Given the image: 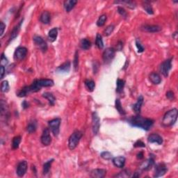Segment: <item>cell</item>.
Masks as SVG:
<instances>
[{"mask_svg":"<svg viewBox=\"0 0 178 178\" xmlns=\"http://www.w3.org/2000/svg\"><path fill=\"white\" fill-rule=\"evenodd\" d=\"M127 122L132 127H136L143 129V130L149 131L153 127L154 121L150 118H143L140 115H137L136 116H132L127 120Z\"/></svg>","mask_w":178,"mask_h":178,"instance_id":"1","label":"cell"},{"mask_svg":"<svg viewBox=\"0 0 178 178\" xmlns=\"http://www.w3.org/2000/svg\"><path fill=\"white\" fill-rule=\"evenodd\" d=\"M178 115L177 109H173L165 113L162 120V124L165 127H171L176 123Z\"/></svg>","mask_w":178,"mask_h":178,"instance_id":"2","label":"cell"},{"mask_svg":"<svg viewBox=\"0 0 178 178\" xmlns=\"http://www.w3.org/2000/svg\"><path fill=\"white\" fill-rule=\"evenodd\" d=\"M82 137V133L80 131L76 130L70 135V136L68 139V147L70 150H73L76 148L78 145L80 139Z\"/></svg>","mask_w":178,"mask_h":178,"instance_id":"3","label":"cell"},{"mask_svg":"<svg viewBox=\"0 0 178 178\" xmlns=\"http://www.w3.org/2000/svg\"><path fill=\"white\" fill-rule=\"evenodd\" d=\"M61 120L57 118L51 120L50 121L48 122L49 127L50 128V130L54 134V136H57L59 134L60 132V125H61Z\"/></svg>","mask_w":178,"mask_h":178,"instance_id":"4","label":"cell"},{"mask_svg":"<svg viewBox=\"0 0 178 178\" xmlns=\"http://www.w3.org/2000/svg\"><path fill=\"white\" fill-rule=\"evenodd\" d=\"M115 50L114 48H107L106 50L104 51L102 54V59L104 61V63H111V61L113 59V58L115 57Z\"/></svg>","mask_w":178,"mask_h":178,"instance_id":"5","label":"cell"},{"mask_svg":"<svg viewBox=\"0 0 178 178\" xmlns=\"http://www.w3.org/2000/svg\"><path fill=\"white\" fill-rule=\"evenodd\" d=\"M172 69V59H168L164 61L160 66V72L164 77H167L169 72Z\"/></svg>","mask_w":178,"mask_h":178,"instance_id":"6","label":"cell"},{"mask_svg":"<svg viewBox=\"0 0 178 178\" xmlns=\"http://www.w3.org/2000/svg\"><path fill=\"white\" fill-rule=\"evenodd\" d=\"M100 127V118L98 115V113L96 111L92 113V129H93V132L95 135H97L99 132Z\"/></svg>","mask_w":178,"mask_h":178,"instance_id":"7","label":"cell"},{"mask_svg":"<svg viewBox=\"0 0 178 178\" xmlns=\"http://www.w3.org/2000/svg\"><path fill=\"white\" fill-rule=\"evenodd\" d=\"M33 40L36 45L42 52H46V51L48 50V45H47V42L43 40V38L39 36H35L33 38Z\"/></svg>","mask_w":178,"mask_h":178,"instance_id":"8","label":"cell"},{"mask_svg":"<svg viewBox=\"0 0 178 178\" xmlns=\"http://www.w3.org/2000/svg\"><path fill=\"white\" fill-rule=\"evenodd\" d=\"M27 49L25 47H19L14 52V59L16 61H21L24 59L27 54Z\"/></svg>","mask_w":178,"mask_h":178,"instance_id":"9","label":"cell"},{"mask_svg":"<svg viewBox=\"0 0 178 178\" xmlns=\"http://www.w3.org/2000/svg\"><path fill=\"white\" fill-rule=\"evenodd\" d=\"M167 171H168V168H167L166 165L164 164H159L157 165H156L155 166L154 177H159L164 176V175L166 173Z\"/></svg>","mask_w":178,"mask_h":178,"instance_id":"10","label":"cell"},{"mask_svg":"<svg viewBox=\"0 0 178 178\" xmlns=\"http://www.w3.org/2000/svg\"><path fill=\"white\" fill-rule=\"evenodd\" d=\"M40 141H41L42 144L48 146L51 143V138L50 136V130L48 128H45L42 132V136L40 137Z\"/></svg>","mask_w":178,"mask_h":178,"instance_id":"11","label":"cell"},{"mask_svg":"<svg viewBox=\"0 0 178 178\" xmlns=\"http://www.w3.org/2000/svg\"><path fill=\"white\" fill-rule=\"evenodd\" d=\"M28 164L27 162L26 161H21L18 165L16 170V173L19 177H23L25 175V173H27V171Z\"/></svg>","mask_w":178,"mask_h":178,"instance_id":"12","label":"cell"},{"mask_svg":"<svg viewBox=\"0 0 178 178\" xmlns=\"http://www.w3.org/2000/svg\"><path fill=\"white\" fill-rule=\"evenodd\" d=\"M141 29L143 31L148 32V33H157L162 30V27L158 25H145L141 27Z\"/></svg>","mask_w":178,"mask_h":178,"instance_id":"13","label":"cell"},{"mask_svg":"<svg viewBox=\"0 0 178 178\" xmlns=\"http://www.w3.org/2000/svg\"><path fill=\"white\" fill-rule=\"evenodd\" d=\"M147 141L149 143H156L158 145H162L163 143L162 137L157 134H152L147 137Z\"/></svg>","mask_w":178,"mask_h":178,"instance_id":"14","label":"cell"},{"mask_svg":"<svg viewBox=\"0 0 178 178\" xmlns=\"http://www.w3.org/2000/svg\"><path fill=\"white\" fill-rule=\"evenodd\" d=\"M154 164V160L153 156H150L148 159L143 162L140 166V169L142 171H148L150 169Z\"/></svg>","mask_w":178,"mask_h":178,"instance_id":"15","label":"cell"},{"mask_svg":"<svg viewBox=\"0 0 178 178\" xmlns=\"http://www.w3.org/2000/svg\"><path fill=\"white\" fill-rule=\"evenodd\" d=\"M107 174V170L102 168L94 169L91 171V177L95 178H103Z\"/></svg>","mask_w":178,"mask_h":178,"instance_id":"16","label":"cell"},{"mask_svg":"<svg viewBox=\"0 0 178 178\" xmlns=\"http://www.w3.org/2000/svg\"><path fill=\"white\" fill-rule=\"evenodd\" d=\"M22 22H23V20H21L20 22H19V24L17 25L16 27H15L13 29L11 32H10V38H9V40H8V42L12 41L13 40H14L15 38H16L17 36H18V34L20 31L21 25H22Z\"/></svg>","mask_w":178,"mask_h":178,"instance_id":"17","label":"cell"},{"mask_svg":"<svg viewBox=\"0 0 178 178\" xmlns=\"http://www.w3.org/2000/svg\"><path fill=\"white\" fill-rule=\"evenodd\" d=\"M70 67H71V63L70 61H67L65 63L61 64L59 67L57 68V71L58 72H61V73H68L70 71Z\"/></svg>","mask_w":178,"mask_h":178,"instance_id":"18","label":"cell"},{"mask_svg":"<svg viewBox=\"0 0 178 178\" xmlns=\"http://www.w3.org/2000/svg\"><path fill=\"white\" fill-rule=\"evenodd\" d=\"M143 97L142 95H140L138 98V100H137V102L135 103L134 104L132 105V109L134 111V112L136 113L137 115H139L141 112V107H142V104L143 103Z\"/></svg>","mask_w":178,"mask_h":178,"instance_id":"19","label":"cell"},{"mask_svg":"<svg viewBox=\"0 0 178 178\" xmlns=\"http://www.w3.org/2000/svg\"><path fill=\"white\" fill-rule=\"evenodd\" d=\"M0 112H1V116L2 118H8V109L6 102L4 100H1L0 102Z\"/></svg>","mask_w":178,"mask_h":178,"instance_id":"20","label":"cell"},{"mask_svg":"<svg viewBox=\"0 0 178 178\" xmlns=\"http://www.w3.org/2000/svg\"><path fill=\"white\" fill-rule=\"evenodd\" d=\"M112 162L113 165H114L115 166L118 167V168H123L125 164V158L123 156H117V157H115L113 159Z\"/></svg>","mask_w":178,"mask_h":178,"instance_id":"21","label":"cell"},{"mask_svg":"<svg viewBox=\"0 0 178 178\" xmlns=\"http://www.w3.org/2000/svg\"><path fill=\"white\" fill-rule=\"evenodd\" d=\"M50 20H51V16H50V12L48 11V10H45V11L42 12L40 17V22H41L42 24L48 25L50 22Z\"/></svg>","mask_w":178,"mask_h":178,"instance_id":"22","label":"cell"},{"mask_svg":"<svg viewBox=\"0 0 178 178\" xmlns=\"http://www.w3.org/2000/svg\"><path fill=\"white\" fill-rule=\"evenodd\" d=\"M114 4H122L125 5L127 8H131V9H134L136 8V3L133 1H130V0H119V1H115Z\"/></svg>","mask_w":178,"mask_h":178,"instance_id":"23","label":"cell"},{"mask_svg":"<svg viewBox=\"0 0 178 178\" xmlns=\"http://www.w3.org/2000/svg\"><path fill=\"white\" fill-rule=\"evenodd\" d=\"M38 85L40 87H50L52 86L54 84V81L49 79H37Z\"/></svg>","mask_w":178,"mask_h":178,"instance_id":"24","label":"cell"},{"mask_svg":"<svg viewBox=\"0 0 178 178\" xmlns=\"http://www.w3.org/2000/svg\"><path fill=\"white\" fill-rule=\"evenodd\" d=\"M77 3V0H68V1H64V8L66 10V12L69 13L71 11V10L73 8Z\"/></svg>","mask_w":178,"mask_h":178,"instance_id":"25","label":"cell"},{"mask_svg":"<svg viewBox=\"0 0 178 178\" xmlns=\"http://www.w3.org/2000/svg\"><path fill=\"white\" fill-rule=\"evenodd\" d=\"M149 78L151 82L155 85L159 84L161 81H162V78H161L160 75L158 73H156V72H152L150 74Z\"/></svg>","mask_w":178,"mask_h":178,"instance_id":"26","label":"cell"},{"mask_svg":"<svg viewBox=\"0 0 178 178\" xmlns=\"http://www.w3.org/2000/svg\"><path fill=\"white\" fill-rule=\"evenodd\" d=\"M37 130V121L36 120H31L28 124L27 127V131L29 134L34 133Z\"/></svg>","mask_w":178,"mask_h":178,"instance_id":"27","label":"cell"},{"mask_svg":"<svg viewBox=\"0 0 178 178\" xmlns=\"http://www.w3.org/2000/svg\"><path fill=\"white\" fill-rule=\"evenodd\" d=\"M40 88L41 87L38 85L37 79H35L31 85L28 86V89H29V93H36V92H38L40 90Z\"/></svg>","mask_w":178,"mask_h":178,"instance_id":"28","label":"cell"},{"mask_svg":"<svg viewBox=\"0 0 178 178\" xmlns=\"http://www.w3.org/2000/svg\"><path fill=\"white\" fill-rule=\"evenodd\" d=\"M42 97L48 100L49 104H50V106H54V105L56 102V98L52 93L46 92V93H44L42 94Z\"/></svg>","mask_w":178,"mask_h":178,"instance_id":"29","label":"cell"},{"mask_svg":"<svg viewBox=\"0 0 178 178\" xmlns=\"http://www.w3.org/2000/svg\"><path fill=\"white\" fill-rule=\"evenodd\" d=\"M58 36V29L57 28H53L51 29L48 33V39L50 42H54L56 40H57Z\"/></svg>","mask_w":178,"mask_h":178,"instance_id":"30","label":"cell"},{"mask_svg":"<svg viewBox=\"0 0 178 178\" xmlns=\"http://www.w3.org/2000/svg\"><path fill=\"white\" fill-rule=\"evenodd\" d=\"M115 107L116 109V110L118 111L120 114L122 115H125L126 114V112L125 111V109L123 108V106H122L121 102L119 99H116L115 102Z\"/></svg>","mask_w":178,"mask_h":178,"instance_id":"31","label":"cell"},{"mask_svg":"<svg viewBox=\"0 0 178 178\" xmlns=\"http://www.w3.org/2000/svg\"><path fill=\"white\" fill-rule=\"evenodd\" d=\"M143 7L144 8V10L146 11L147 13H148L150 15H153L154 14V11H153V8L152 7L150 3L148 1H145L143 2L142 4Z\"/></svg>","mask_w":178,"mask_h":178,"instance_id":"32","label":"cell"},{"mask_svg":"<svg viewBox=\"0 0 178 178\" xmlns=\"http://www.w3.org/2000/svg\"><path fill=\"white\" fill-rule=\"evenodd\" d=\"M91 46V42L89 40L86 39V38H83L80 42V47L83 50H87L90 49Z\"/></svg>","mask_w":178,"mask_h":178,"instance_id":"33","label":"cell"},{"mask_svg":"<svg viewBox=\"0 0 178 178\" xmlns=\"http://www.w3.org/2000/svg\"><path fill=\"white\" fill-rule=\"evenodd\" d=\"M125 81L123 80V79H118L116 81V92L118 93H121L123 91L124 87H125Z\"/></svg>","mask_w":178,"mask_h":178,"instance_id":"34","label":"cell"},{"mask_svg":"<svg viewBox=\"0 0 178 178\" xmlns=\"http://www.w3.org/2000/svg\"><path fill=\"white\" fill-rule=\"evenodd\" d=\"M84 83H85L86 87V89H88V91L91 92L93 91V90L95 87V81L93 80H91V79H86V80H85Z\"/></svg>","mask_w":178,"mask_h":178,"instance_id":"35","label":"cell"},{"mask_svg":"<svg viewBox=\"0 0 178 178\" xmlns=\"http://www.w3.org/2000/svg\"><path fill=\"white\" fill-rule=\"evenodd\" d=\"M54 162V159H51L48 161V162L45 163L43 164V169H42V172H43L44 175L48 174L49 173V171L50 170L51 168V165L52 164V162Z\"/></svg>","mask_w":178,"mask_h":178,"instance_id":"36","label":"cell"},{"mask_svg":"<svg viewBox=\"0 0 178 178\" xmlns=\"http://www.w3.org/2000/svg\"><path fill=\"white\" fill-rule=\"evenodd\" d=\"M21 139H22V138H21L20 136H16L13 139V141H12L13 149L16 150L18 148L19 145H20V143L21 142Z\"/></svg>","mask_w":178,"mask_h":178,"instance_id":"37","label":"cell"},{"mask_svg":"<svg viewBox=\"0 0 178 178\" xmlns=\"http://www.w3.org/2000/svg\"><path fill=\"white\" fill-rule=\"evenodd\" d=\"M95 44L99 49H102L104 48V42H103L102 37L100 34H97V35H96Z\"/></svg>","mask_w":178,"mask_h":178,"instance_id":"38","label":"cell"},{"mask_svg":"<svg viewBox=\"0 0 178 178\" xmlns=\"http://www.w3.org/2000/svg\"><path fill=\"white\" fill-rule=\"evenodd\" d=\"M29 93H29V89H28V86H26L23 87L20 91H18V93H17V95L20 98H23V97H26V96L29 95Z\"/></svg>","mask_w":178,"mask_h":178,"instance_id":"39","label":"cell"},{"mask_svg":"<svg viewBox=\"0 0 178 178\" xmlns=\"http://www.w3.org/2000/svg\"><path fill=\"white\" fill-rule=\"evenodd\" d=\"M9 83H8V81L6 80H4L1 82V91L3 92V93H7V92L9 91Z\"/></svg>","mask_w":178,"mask_h":178,"instance_id":"40","label":"cell"},{"mask_svg":"<svg viewBox=\"0 0 178 178\" xmlns=\"http://www.w3.org/2000/svg\"><path fill=\"white\" fill-rule=\"evenodd\" d=\"M107 19V17L106 15H102L101 16H100V18H98V20L97 21V25L98 27H102L104 26L105 22H106Z\"/></svg>","mask_w":178,"mask_h":178,"instance_id":"41","label":"cell"},{"mask_svg":"<svg viewBox=\"0 0 178 178\" xmlns=\"http://www.w3.org/2000/svg\"><path fill=\"white\" fill-rule=\"evenodd\" d=\"M114 28H115V27L113 25H109L108 27H107L106 29L104 30V32H103V33H104V35L106 36H110L111 34L113 33V30H114Z\"/></svg>","mask_w":178,"mask_h":178,"instance_id":"42","label":"cell"},{"mask_svg":"<svg viewBox=\"0 0 178 178\" xmlns=\"http://www.w3.org/2000/svg\"><path fill=\"white\" fill-rule=\"evenodd\" d=\"M73 66H74V70L77 71L79 68V51H76L75 54H74Z\"/></svg>","mask_w":178,"mask_h":178,"instance_id":"43","label":"cell"},{"mask_svg":"<svg viewBox=\"0 0 178 178\" xmlns=\"http://www.w3.org/2000/svg\"><path fill=\"white\" fill-rule=\"evenodd\" d=\"M100 156H101V157L102 159H104L105 160H111L113 159V155L111 153H109V152H107V151H105V152H102L100 154Z\"/></svg>","mask_w":178,"mask_h":178,"instance_id":"44","label":"cell"},{"mask_svg":"<svg viewBox=\"0 0 178 178\" xmlns=\"http://www.w3.org/2000/svg\"><path fill=\"white\" fill-rule=\"evenodd\" d=\"M118 13L121 15V16L123 17V18H125V19L127 18V16H128L127 13L125 10V8H124L121 7V6H118Z\"/></svg>","mask_w":178,"mask_h":178,"instance_id":"45","label":"cell"},{"mask_svg":"<svg viewBox=\"0 0 178 178\" xmlns=\"http://www.w3.org/2000/svg\"><path fill=\"white\" fill-rule=\"evenodd\" d=\"M130 174L131 173H130V171L128 170H124L123 171H121L119 174H118L116 175H115L114 177H130Z\"/></svg>","mask_w":178,"mask_h":178,"instance_id":"46","label":"cell"},{"mask_svg":"<svg viewBox=\"0 0 178 178\" xmlns=\"http://www.w3.org/2000/svg\"><path fill=\"white\" fill-rule=\"evenodd\" d=\"M135 44H136V46L137 48V50H138V52L139 53H142L144 51V48H143V46L141 45L140 40L136 39V42H135Z\"/></svg>","mask_w":178,"mask_h":178,"instance_id":"47","label":"cell"},{"mask_svg":"<svg viewBox=\"0 0 178 178\" xmlns=\"http://www.w3.org/2000/svg\"><path fill=\"white\" fill-rule=\"evenodd\" d=\"M166 98H168L169 100L173 101L175 100V93L174 92L172 91H169L166 93Z\"/></svg>","mask_w":178,"mask_h":178,"instance_id":"48","label":"cell"},{"mask_svg":"<svg viewBox=\"0 0 178 178\" xmlns=\"http://www.w3.org/2000/svg\"><path fill=\"white\" fill-rule=\"evenodd\" d=\"M134 147H145V144L142 141L139 140L134 144Z\"/></svg>","mask_w":178,"mask_h":178,"instance_id":"49","label":"cell"},{"mask_svg":"<svg viewBox=\"0 0 178 178\" xmlns=\"http://www.w3.org/2000/svg\"><path fill=\"white\" fill-rule=\"evenodd\" d=\"M8 63V61L7 59V58L6 57V56H4V54L2 53L1 54V66L4 65H7Z\"/></svg>","mask_w":178,"mask_h":178,"instance_id":"50","label":"cell"},{"mask_svg":"<svg viewBox=\"0 0 178 178\" xmlns=\"http://www.w3.org/2000/svg\"><path fill=\"white\" fill-rule=\"evenodd\" d=\"M0 74H1V77H0V79H2L4 78V74H5V68H4V66H0Z\"/></svg>","mask_w":178,"mask_h":178,"instance_id":"51","label":"cell"},{"mask_svg":"<svg viewBox=\"0 0 178 178\" xmlns=\"http://www.w3.org/2000/svg\"><path fill=\"white\" fill-rule=\"evenodd\" d=\"M0 28H1V34H0V36H2V35L4 34V30H5V28H6V25H4V23L3 22H0Z\"/></svg>","mask_w":178,"mask_h":178,"instance_id":"52","label":"cell"},{"mask_svg":"<svg viewBox=\"0 0 178 178\" xmlns=\"http://www.w3.org/2000/svg\"><path fill=\"white\" fill-rule=\"evenodd\" d=\"M22 107L23 109H27L28 107H29V104L27 101H26V100H24V101H23L22 103Z\"/></svg>","mask_w":178,"mask_h":178,"instance_id":"53","label":"cell"},{"mask_svg":"<svg viewBox=\"0 0 178 178\" xmlns=\"http://www.w3.org/2000/svg\"><path fill=\"white\" fill-rule=\"evenodd\" d=\"M123 48V43L122 41H119L117 45V50H118L119 51H121L122 49Z\"/></svg>","mask_w":178,"mask_h":178,"instance_id":"54","label":"cell"},{"mask_svg":"<svg viewBox=\"0 0 178 178\" xmlns=\"http://www.w3.org/2000/svg\"><path fill=\"white\" fill-rule=\"evenodd\" d=\"M137 159H142L143 158V152H140V153L137 154Z\"/></svg>","mask_w":178,"mask_h":178,"instance_id":"55","label":"cell"}]
</instances>
